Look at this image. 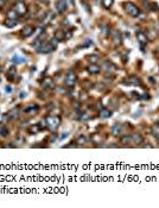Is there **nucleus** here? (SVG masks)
I'll list each match as a JSON object with an SVG mask.
<instances>
[{"label":"nucleus","instance_id":"nucleus-1","mask_svg":"<svg viewBox=\"0 0 159 208\" xmlns=\"http://www.w3.org/2000/svg\"><path fill=\"white\" fill-rule=\"evenodd\" d=\"M62 119L59 116H48L45 118V123H46V127L50 131H56L58 129V126L61 125Z\"/></svg>","mask_w":159,"mask_h":208},{"label":"nucleus","instance_id":"nucleus-2","mask_svg":"<svg viewBox=\"0 0 159 208\" xmlns=\"http://www.w3.org/2000/svg\"><path fill=\"white\" fill-rule=\"evenodd\" d=\"M125 11L127 12L131 17H138L139 15H140V10H139V7L137 5H134L133 3H131V1L125 4Z\"/></svg>","mask_w":159,"mask_h":208},{"label":"nucleus","instance_id":"nucleus-3","mask_svg":"<svg viewBox=\"0 0 159 208\" xmlns=\"http://www.w3.org/2000/svg\"><path fill=\"white\" fill-rule=\"evenodd\" d=\"M76 81H77L76 74L72 71V70H69V71L67 73V75H65V80H64L65 86H67V87H70V88H72V87L75 86Z\"/></svg>","mask_w":159,"mask_h":208},{"label":"nucleus","instance_id":"nucleus-4","mask_svg":"<svg viewBox=\"0 0 159 208\" xmlns=\"http://www.w3.org/2000/svg\"><path fill=\"white\" fill-rule=\"evenodd\" d=\"M13 10H14L18 16H24L28 12V7H26V4L23 1V0H17L14 6H13Z\"/></svg>","mask_w":159,"mask_h":208},{"label":"nucleus","instance_id":"nucleus-5","mask_svg":"<svg viewBox=\"0 0 159 208\" xmlns=\"http://www.w3.org/2000/svg\"><path fill=\"white\" fill-rule=\"evenodd\" d=\"M54 49H55V45L52 44V42H45V43H42L37 48V52H39V53H49Z\"/></svg>","mask_w":159,"mask_h":208},{"label":"nucleus","instance_id":"nucleus-6","mask_svg":"<svg viewBox=\"0 0 159 208\" xmlns=\"http://www.w3.org/2000/svg\"><path fill=\"white\" fill-rule=\"evenodd\" d=\"M42 88L48 89V90H54L56 88V85H55L54 80H52L51 77L46 76V77L43 79V81H42Z\"/></svg>","mask_w":159,"mask_h":208},{"label":"nucleus","instance_id":"nucleus-7","mask_svg":"<svg viewBox=\"0 0 159 208\" xmlns=\"http://www.w3.org/2000/svg\"><path fill=\"white\" fill-rule=\"evenodd\" d=\"M137 39H138V42L140 43V45H141V50L145 51L144 46H145V44L147 43V36H146V33H144L141 31H138L137 32Z\"/></svg>","mask_w":159,"mask_h":208},{"label":"nucleus","instance_id":"nucleus-8","mask_svg":"<svg viewBox=\"0 0 159 208\" xmlns=\"http://www.w3.org/2000/svg\"><path fill=\"white\" fill-rule=\"evenodd\" d=\"M67 0H58V1L56 3V10L59 12V13H64L65 11H67Z\"/></svg>","mask_w":159,"mask_h":208},{"label":"nucleus","instance_id":"nucleus-9","mask_svg":"<svg viewBox=\"0 0 159 208\" xmlns=\"http://www.w3.org/2000/svg\"><path fill=\"white\" fill-rule=\"evenodd\" d=\"M34 32H35V28H34V26L28 25V26H25V28L22 30V36L24 38H28V37L34 35Z\"/></svg>","mask_w":159,"mask_h":208},{"label":"nucleus","instance_id":"nucleus-10","mask_svg":"<svg viewBox=\"0 0 159 208\" xmlns=\"http://www.w3.org/2000/svg\"><path fill=\"white\" fill-rule=\"evenodd\" d=\"M87 70H88L89 74H91V75H95V74H99V73L101 71V67L97 65L96 63H90V64L88 65Z\"/></svg>","mask_w":159,"mask_h":208},{"label":"nucleus","instance_id":"nucleus-11","mask_svg":"<svg viewBox=\"0 0 159 208\" xmlns=\"http://www.w3.org/2000/svg\"><path fill=\"white\" fill-rule=\"evenodd\" d=\"M39 111V107L36 104H30L28 107L24 108V113H28V114H35Z\"/></svg>","mask_w":159,"mask_h":208},{"label":"nucleus","instance_id":"nucleus-12","mask_svg":"<svg viewBox=\"0 0 159 208\" xmlns=\"http://www.w3.org/2000/svg\"><path fill=\"white\" fill-rule=\"evenodd\" d=\"M112 39H113V42H114L115 45H120L121 42H122L120 32L116 31V30H113V31H112Z\"/></svg>","mask_w":159,"mask_h":208},{"label":"nucleus","instance_id":"nucleus-13","mask_svg":"<svg viewBox=\"0 0 159 208\" xmlns=\"http://www.w3.org/2000/svg\"><path fill=\"white\" fill-rule=\"evenodd\" d=\"M131 138H132V143H134L137 145H140L144 143V137L140 133H133V135H131Z\"/></svg>","mask_w":159,"mask_h":208},{"label":"nucleus","instance_id":"nucleus-14","mask_svg":"<svg viewBox=\"0 0 159 208\" xmlns=\"http://www.w3.org/2000/svg\"><path fill=\"white\" fill-rule=\"evenodd\" d=\"M126 82L131 86H137V85H141V80L137 76H129L127 80H126Z\"/></svg>","mask_w":159,"mask_h":208},{"label":"nucleus","instance_id":"nucleus-15","mask_svg":"<svg viewBox=\"0 0 159 208\" xmlns=\"http://www.w3.org/2000/svg\"><path fill=\"white\" fill-rule=\"evenodd\" d=\"M19 113H20V108H19V107H14V108H13L12 111H10L7 114H9V118L10 119L16 120L19 117Z\"/></svg>","mask_w":159,"mask_h":208},{"label":"nucleus","instance_id":"nucleus-16","mask_svg":"<svg viewBox=\"0 0 159 208\" xmlns=\"http://www.w3.org/2000/svg\"><path fill=\"white\" fill-rule=\"evenodd\" d=\"M18 24V20L17 19H10V18H6L5 19V22H4V25L6 26V28H9V29H12V28H14V26Z\"/></svg>","mask_w":159,"mask_h":208},{"label":"nucleus","instance_id":"nucleus-17","mask_svg":"<svg viewBox=\"0 0 159 208\" xmlns=\"http://www.w3.org/2000/svg\"><path fill=\"white\" fill-rule=\"evenodd\" d=\"M103 69L106 70V71H108V73H113V71H115V65L113 64V63H110V62H108V61H104V63H103Z\"/></svg>","mask_w":159,"mask_h":208},{"label":"nucleus","instance_id":"nucleus-18","mask_svg":"<svg viewBox=\"0 0 159 208\" xmlns=\"http://www.w3.org/2000/svg\"><path fill=\"white\" fill-rule=\"evenodd\" d=\"M54 38H56L58 42H59V41H64V39H65V32H64L63 30H57V31L55 32Z\"/></svg>","mask_w":159,"mask_h":208},{"label":"nucleus","instance_id":"nucleus-19","mask_svg":"<svg viewBox=\"0 0 159 208\" xmlns=\"http://www.w3.org/2000/svg\"><path fill=\"white\" fill-rule=\"evenodd\" d=\"M16 67L14 65H12V67H10V69H9V71H7V79L10 80V81H12V80H14V75H16Z\"/></svg>","mask_w":159,"mask_h":208},{"label":"nucleus","instance_id":"nucleus-20","mask_svg":"<svg viewBox=\"0 0 159 208\" xmlns=\"http://www.w3.org/2000/svg\"><path fill=\"white\" fill-rule=\"evenodd\" d=\"M39 131H41V127H39L38 124H35V125H32V126L29 127V133H30V135H37Z\"/></svg>","mask_w":159,"mask_h":208},{"label":"nucleus","instance_id":"nucleus-21","mask_svg":"<svg viewBox=\"0 0 159 208\" xmlns=\"http://www.w3.org/2000/svg\"><path fill=\"white\" fill-rule=\"evenodd\" d=\"M0 136H1V137H7L9 136L7 127H6L5 124H3V123H0Z\"/></svg>","mask_w":159,"mask_h":208},{"label":"nucleus","instance_id":"nucleus-22","mask_svg":"<svg viewBox=\"0 0 159 208\" xmlns=\"http://www.w3.org/2000/svg\"><path fill=\"white\" fill-rule=\"evenodd\" d=\"M112 133H113V136H115V137L120 136V133H121V126L119 125V124H115L113 126V129H112Z\"/></svg>","mask_w":159,"mask_h":208},{"label":"nucleus","instance_id":"nucleus-23","mask_svg":"<svg viewBox=\"0 0 159 208\" xmlns=\"http://www.w3.org/2000/svg\"><path fill=\"white\" fill-rule=\"evenodd\" d=\"M110 116H112V112L109 110H107V108H101V111H100V117L101 118H109Z\"/></svg>","mask_w":159,"mask_h":208},{"label":"nucleus","instance_id":"nucleus-24","mask_svg":"<svg viewBox=\"0 0 159 208\" xmlns=\"http://www.w3.org/2000/svg\"><path fill=\"white\" fill-rule=\"evenodd\" d=\"M6 17L10 18V19H17L18 18V13L14 11V10H9L7 13H6Z\"/></svg>","mask_w":159,"mask_h":208},{"label":"nucleus","instance_id":"nucleus-25","mask_svg":"<svg viewBox=\"0 0 159 208\" xmlns=\"http://www.w3.org/2000/svg\"><path fill=\"white\" fill-rule=\"evenodd\" d=\"M99 55H95V53H93V55H89V56H87V59H88V62L89 63H97V61H99Z\"/></svg>","mask_w":159,"mask_h":208},{"label":"nucleus","instance_id":"nucleus-26","mask_svg":"<svg viewBox=\"0 0 159 208\" xmlns=\"http://www.w3.org/2000/svg\"><path fill=\"white\" fill-rule=\"evenodd\" d=\"M120 143H121L122 145H128L129 143H132V138H131V136H124V137L121 138V140H120Z\"/></svg>","mask_w":159,"mask_h":208},{"label":"nucleus","instance_id":"nucleus-27","mask_svg":"<svg viewBox=\"0 0 159 208\" xmlns=\"http://www.w3.org/2000/svg\"><path fill=\"white\" fill-rule=\"evenodd\" d=\"M113 3H114V0H102V5H103V7L104 9H107V10H109L112 6H113Z\"/></svg>","mask_w":159,"mask_h":208},{"label":"nucleus","instance_id":"nucleus-28","mask_svg":"<svg viewBox=\"0 0 159 208\" xmlns=\"http://www.w3.org/2000/svg\"><path fill=\"white\" fill-rule=\"evenodd\" d=\"M12 62H13V63H24V62H25V58L14 55V56L12 57Z\"/></svg>","mask_w":159,"mask_h":208},{"label":"nucleus","instance_id":"nucleus-29","mask_svg":"<svg viewBox=\"0 0 159 208\" xmlns=\"http://www.w3.org/2000/svg\"><path fill=\"white\" fill-rule=\"evenodd\" d=\"M76 143H77V145H84L85 143H87V138H85L84 136H80L76 140Z\"/></svg>","mask_w":159,"mask_h":208},{"label":"nucleus","instance_id":"nucleus-30","mask_svg":"<svg viewBox=\"0 0 159 208\" xmlns=\"http://www.w3.org/2000/svg\"><path fill=\"white\" fill-rule=\"evenodd\" d=\"M146 36H147V38H150V39H154V38H156V36H157V32L154 33L152 30H148V32L146 33Z\"/></svg>","mask_w":159,"mask_h":208},{"label":"nucleus","instance_id":"nucleus-31","mask_svg":"<svg viewBox=\"0 0 159 208\" xmlns=\"http://www.w3.org/2000/svg\"><path fill=\"white\" fill-rule=\"evenodd\" d=\"M38 125H39V127H41V130H44L45 127H46V123H45V119L43 120V121H41V123H38Z\"/></svg>","mask_w":159,"mask_h":208},{"label":"nucleus","instance_id":"nucleus-32","mask_svg":"<svg viewBox=\"0 0 159 208\" xmlns=\"http://www.w3.org/2000/svg\"><path fill=\"white\" fill-rule=\"evenodd\" d=\"M150 10H151V11H157V10H158V6L154 5V4H151V5H150Z\"/></svg>","mask_w":159,"mask_h":208},{"label":"nucleus","instance_id":"nucleus-33","mask_svg":"<svg viewBox=\"0 0 159 208\" xmlns=\"http://www.w3.org/2000/svg\"><path fill=\"white\" fill-rule=\"evenodd\" d=\"M67 137H68V132H64V133H63V135H62L61 137H59V139H61V140H63V139H65V138H67Z\"/></svg>","mask_w":159,"mask_h":208},{"label":"nucleus","instance_id":"nucleus-34","mask_svg":"<svg viewBox=\"0 0 159 208\" xmlns=\"http://www.w3.org/2000/svg\"><path fill=\"white\" fill-rule=\"evenodd\" d=\"M74 107H75L76 110H78V108H80V106H78V102H77V101H74Z\"/></svg>","mask_w":159,"mask_h":208},{"label":"nucleus","instance_id":"nucleus-35","mask_svg":"<svg viewBox=\"0 0 159 208\" xmlns=\"http://www.w3.org/2000/svg\"><path fill=\"white\" fill-rule=\"evenodd\" d=\"M39 3H43V4H48L49 3V0H38Z\"/></svg>","mask_w":159,"mask_h":208},{"label":"nucleus","instance_id":"nucleus-36","mask_svg":"<svg viewBox=\"0 0 159 208\" xmlns=\"http://www.w3.org/2000/svg\"><path fill=\"white\" fill-rule=\"evenodd\" d=\"M144 147H150V149H151L152 145H151V144H145V145H144Z\"/></svg>","mask_w":159,"mask_h":208},{"label":"nucleus","instance_id":"nucleus-37","mask_svg":"<svg viewBox=\"0 0 159 208\" xmlns=\"http://www.w3.org/2000/svg\"><path fill=\"white\" fill-rule=\"evenodd\" d=\"M24 96H25V93L22 92V93H20V98H24Z\"/></svg>","mask_w":159,"mask_h":208},{"label":"nucleus","instance_id":"nucleus-38","mask_svg":"<svg viewBox=\"0 0 159 208\" xmlns=\"http://www.w3.org/2000/svg\"><path fill=\"white\" fill-rule=\"evenodd\" d=\"M6 90H7V92H11V90H12V88H11V87H7V88H6Z\"/></svg>","mask_w":159,"mask_h":208},{"label":"nucleus","instance_id":"nucleus-39","mask_svg":"<svg viewBox=\"0 0 159 208\" xmlns=\"http://www.w3.org/2000/svg\"><path fill=\"white\" fill-rule=\"evenodd\" d=\"M1 1H3V3H4V1H7V0H1Z\"/></svg>","mask_w":159,"mask_h":208}]
</instances>
